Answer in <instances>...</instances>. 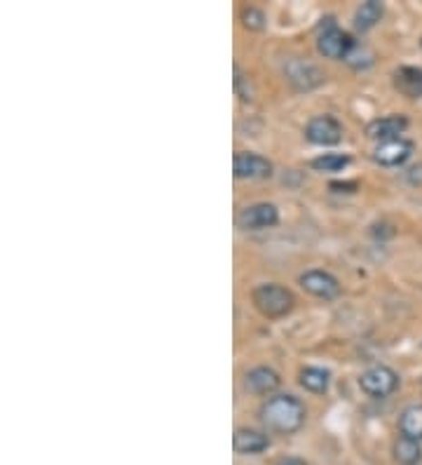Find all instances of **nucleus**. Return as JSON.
I'll list each match as a JSON object with an SVG mask.
<instances>
[{
  "instance_id": "obj_1",
  "label": "nucleus",
  "mask_w": 422,
  "mask_h": 465,
  "mask_svg": "<svg viewBox=\"0 0 422 465\" xmlns=\"http://www.w3.org/2000/svg\"><path fill=\"white\" fill-rule=\"evenodd\" d=\"M305 407L293 395H272L260 407V420L268 432L296 435L305 426Z\"/></svg>"
},
{
  "instance_id": "obj_2",
  "label": "nucleus",
  "mask_w": 422,
  "mask_h": 465,
  "mask_svg": "<svg viewBox=\"0 0 422 465\" xmlns=\"http://www.w3.org/2000/svg\"><path fill=\"white\" fill-rule=\"evenodd\" d=\"M253 306L259 308L263 312L265 318H284L287 312H291L293 299L291 292L287 287H281V284L268 282V284H259L251 294Z\"/></svg>"
},
{
  "instance_id": "obj_3",
  "label": "nucleus",
  "mask_w": 422,
  "mask_h": 465,
  "mask_svg": "<svg viewBox=\"0 0 422 465\" xmlns=\"http://www.w3.org/2000/svg\"><path fill=\"white\" fill-rule=\"evenodd\" d=\"M357 43L352 40V35L345 34L331 17L321 19L319 24V35H317V50L324 54L327 59H340L345 62L348 54L352 52Z\"/></svg>"
},
{
  "instance_id": "obj_4",
  "label": "nucleus",
  "mask_w": 422,
  "mask_h": 465,
  "mask_svg": "<svg viewBox=\"0 0 422 465\" xmlns=\"http://www.w3.org/2000/svg\"><path fill=\"white\" fill-rule=\"evenodd\" d=\"M359 388L368 398H389L399 388V374L394 369L385 367V364H376V367L366 369L364 374L359 376Z\"/></svg>"
},
{
  "instance_id": "obj_5",
  "label": "nucleus",
  "mask_w": 422,
  "mask_h": 465,
  "mask_svg": "<svg viewBox=\"0 0 422 465\" xmlns=\"http://www.w3.org/2000/svg\"><path fill=\"white\" fill-rule=\"evenodd\" d=\"M305 139L315 146H336L343 139V125L331 115H317L305 127Z\"/></svg>"
},
{
  "instance_id": "obj_6",
  "label": "nucleus",
  "mask_w": 422,
  "mask_h": 465,
  "mask_svg": "<svg viewBox=\"0 0 422 465\" xmlns=\"http://www.w3.org/2000/svg\"><path fill=\"white\" fill-rule=\"evenodd\" d=\"M413 142L399 136V139H389V142H380L373 151V160L383 167H401L406 160L413 155Z\"/></svg>"
},
{
  "instance_id": "obj_7",
  "label": "nucleus",
  "mask_w": 422,
  "mask_h": 465,
  "mask_svg": "<svg viewBox=\"0 0 422 465\" xmlns=\"http://www.w3.org/2000/svg\"><path fill=\"white\" fill-rule=\"evenodd\" d=\"M300 287L317 299H336L340 294V284L327 271H308L300 275Z\"/></svg>"
},
{
  "instance_id": "obj_8",
  "label": "nucleus",
  "mask_w": 422,
  "mask_h": 465,
  "mask_svg": "<svg viewBox=\"0 0 422 465\" xmlns=\"http://www.w3.org/2000/svg\"><path fill=\"white\" fill-rule=\"evenodd\" d=\"M232 170L237 179H268L272 176V163L259 153H237Z\"/></svg>"
},
{
  "instance_id": "obj_9",
  "label": "nucleus",
  "mask_w": 422,
  "mask_h": 465,
  "mask_svg": "<svg viewBox=\"0 0 422 465\" xmlns=\"http://www.w3.org/2000/svg\"><path fill=\"white\" fill-rule=\"evenodd\" d=\"M277 222H280V212H277L275 204L270 203L251 204V207L242 210V214H240V226L247 228V231H263V228H272Z\"/></svg>"
},
{
  "instance_id": "obj_10",
  "label": "nucleus",
  "mask_w": 422,
  "mask_h": 465,
  "mask_svg": "<svg viewBox=\"0 0 422 465\" xmlns=\"http://www.w3.org/2000/svg\"><path fill=\"white\" fill-rule=\"evenodd\" d=\"M287 78L296 90H312V87L324 83V74L315 64L303 62V59H293L287 66Z\"/></svg>"
},
{
  "instance_id": "obj_11",
  "label": "nucleus",
  "mask_w": 422,
  "mask_h": 465,
  "mask_svg": "<svg viewBox=\"0 0 422 465\" xmlns=\"http://www.w3.org/2000/svg\"><path fill=\"white\" fill-rule=\"evenodd\" d=\"M406 127H408V120L404 115H385V118H378L373 123H368L366 136L378 143L389 142V139H399Z\"/></svg>"
},
{
  "instance_id": "obj_12",
  "label": "nucleus",
  "mask_w": 422,
  "mask_h": 465,
  "mask_svg": "<svg viewBox=\"0 0 422 465\" xmlns=\"http://www.w3.org/2000/svg\"><path fill=\"white\" fill-rule=\"evenodd\" d=\"M232 447L240 456H256L263 454L265 449L270 447V437L253 428H237L232 435Z\"/></svg>"
},
{
  "instance_id": "obj_13",
  "label": "nucleus",
  "mask_w": 422,
  "mask_h": 465,
  "mask_svg": "<svg viewBox=\"0 0 422 465\" xmlns=\"http://www.w3.org/2000/svg\"><path fill=\"white\" fill-rule=\"evenodd\" d=\"M281 379L275 369L270 367H253L244 376V388L253 395H272L280 388Z\"/></svg>"
},
{
  "instance_id": "obj_14",
  "label": "nucleus",
  "mask_w": 422,
  "mask_h": 465,
  "mask_svg": "<svg viewBox=\"0 0 422 465\" xmlns=\"http://www.w3.org/2000/svg\"><path fill=\"white\" fill-rule=\"evenodd\" d=\"M394 85L397 90L408 99H420L422 97V68L417 66H401L394 74Z\"/></svg>"
},
{
  "instance_id": "obj_15",
  "label": "nucleus",
  "mask_w": 422,
  "mask_h": 465,
  "mask_svg": "<svg viewBox=\"0 0 422 465\" xmlns=\"http://www.w3.org/2000/svg\"><path fill=\"white\" fill-rule=\"evenodd\" d=\"M394 460L399 465H417L422 460V447L417 440L401 435L394 442Z\"/></svg>"
},
{
  "instance_id": "obj_16",
  "label": "nucleus",
  "mask_w": 422,
  "mask_h": 465,
  "mask_svg": "<svg viewBox=\"0 0 422 465\" xmlns=\"http://www.w3.org/2000/svg\"><path fill=\"white\" fill-rule=\"evenodd\" d=\"M383 17V3H378V0H366L361 3V7L357 10L355 15V29L357 31H371L378 22Z\"/></svg>"
},
{
  "instance_id": "obj_17",
  "label": "nucleus",
  "mask_w": 422,
  "mask_h": 465,
  "mask_svg": "<svg viewBox=\"0 0 422 465\" xmlns=\"http://www.w3.org/2000/svg\"><path fill=\"white\" fill-rule=\"evenodd\" d=\"M329 381H331V374L327 369L321 367H305L300 369V386L305 391L315 392V395H321V392L329 391Z\"/></svg>"
},
{
  "instance_id": "obj_18",
  "label": "nucleus",
  "mask_w": 422,
  "mask_h": 465,
  "mask_svg": "<svg viewBox=\"0 0 422 465\" xmlns=\"http://www.w3.org/2000/svg\"><path fill=\"white\" fill-rule=\"evenodd\" d=\"M399 430L404 437L411 440H422V404H413V407L404 409V414L399 419Z\"/></svg>"
},
{
  "instance_id": "obj_19",
  "label": "nucleus",
  "mask_w": 422,
  "mask_h": 465,
  "mask_svg": "<svg viewBox=\"0 0 422 465\" xmlns=\"http://www.w3.org/2000/svg\"><path fill=\"white\" fill-rule=\"evenodd\" d=\"M349 163H352V158H349V155L324 153V155H319V158L312 160V170L324 172V174H336V172H343Z\"/></svg>"
},
{
  "instance_id": "obj_20",
  "label": "nucleus",
  "mask_w": 422,
  "mask_h": 465,
  "mask_svg": "<svg viewBox=\"0 0 422 465\" xmlns=\"http://www.w3.org/2000/svg\"><path fill=\"white\" fill-rule=\"evenodd\" d=\"M345 62H348L352 68L371 66V64H373V52L368 50V47H364V45H355V47H352V52H349V54H348V59H345Z\"/></svg>"
},
{
  "instance_id": "obj_21",
  "label": "nucleus",
  "mask_w": 422,
  "mask_h": 465,
  "mask_svg": "<svg viewBox=\"0 0 422 465\" xmlns=\"http://www.w3.org/2000/svg\"><path fill=\"white\" fill-rule=\"evenodd\" d=\"M242 19L244 26L251 31H260L265 26V15L260 10H256V7H247V10L242 12Z\"/></svg>"
},
{
  "instance_id": "obj_22",
  "label": "nucleus",
  "mask_w": 422,
  "mask_h": 465,
  "mask_svg": "<svg viewBox=\"0 0 422 465\" xmlns=\"http://www.w3.org/2000/svg\"><path fill=\"white\" fill-rule=\"evenodd\" d=\"M272 465H308L303 459H299V456H281V459H277Z\"/></svg>"
}]
</instances>
